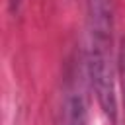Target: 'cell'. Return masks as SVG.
<instances>
[{
  "label": "cell",
  "mask_w": 125,
  "mask_h": 125,
  "mask_svg": "<svg viewBox=\"0 0 125 125\" xmlns=\"http://www.w3.org/2000/svg\"><path fill=\"white\" fill-rule=\"evenodd\" d=\"M88 72L104 115L117 121L115 62H113V8L111 0H88Z\"/></svg>",
  "instance_id": "6da1fadb"
},
{
  "label": "cell",
  "mask_w": 125,
  "mask_h": 125,
  "mask_svg": "<svg viewBox=\"0 0 125 125\" xmlns=\"http://www.w3.org/2000/svg\"><path fill=\"white\" fill-rule=\"evenodd\" d=\"M61 125H86V107L80 96H70L66 100Z\"/></svg>",
  "instance_id": "7a4b0ae2"
},
{
  "label": "cell",
  "mask_w": 125,
  "mask_h": 125,
  "mask_svg": "<svg viewBox=\"0 0 125 125\" xmlns=\"http://www.w3.org/2000/svg\"><path fill=\"white\" fill-rule=\"evenodd\" d=\"M119 74H121V84L125 92V37L121 39V47H119Z\"/></svg>",
  "instance_id": "3957f363"
}]
</instances>
